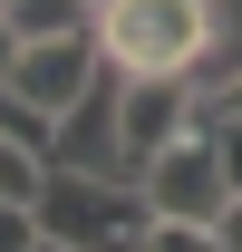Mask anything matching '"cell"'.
I'll use <instances>...</instances> for the list:
<instances>
[{"mask_svg": "<svg viewBox=\"0 0 242 252\" xmlns=\"http://www.w3.org/2000/svg\"><path fill=\"white\" fill-rule=\"evenodd\" d=\"M97 49L117 78H194L213 49V0H117L97 10Z\"/></svg>", "mask_w": 242, "mask_h": 252, "instance_id": "cell-1", "label": "cell"}, {"mask_svg": "<svg viewBox=\"0 0 242 252\" xmlns=\"http://www.w3.org/2000/svg\"><path fill=\"white\" fill-rule=\"evenodd\" d=\"M30 214H39V243H68V252H146L155 233L146 194H126L117 175H78V165H49Z\"/></svg>", "mask_w": 242, "mask_h": 252, "instance_id": "cell-2", "label": "cell"}, {"mask_svg": "<svg viewBox=\"0 0 242 252\" xmlns=\"http://www.w3.org/2000/svg\"><path fill=\"white\" fill-rule=\"evenodd\" d=\"M194 78H117V165L126 175H146L165 146L194 136Z\"/></svg>", "mask_w": 242, "mask_h": 252, "instance_id": "cell-3", "label": "cell"}, {"mask_svg": "<svg viewBox=\"0 0 242 252\" xmlns=\"http://www.w3.org/2000/svg\"><path fill=\"white\" fill-rule=\"evenodd\" d=\"M107 78V49H97V30H68V39H30L20 49V68H10V88L30 97L39 117H78V97Z\"/></svg>", "mask_w": 242, "mask_h": 252, "instance_id": "cell-4", "label": "cell"}, {"mask_svg": "<svg viewBox=\"0 0 242 252\" xmlns=\"http://www.w3.org/2000/svg\"><path fill=\"white\" fill-rule=\"evenodd\" d=\"M136 194H146L155 214H175V223H223V214H233V185H223V165H213L204 136L165 146V156L136 175Z\"/></svg>", "mask_w": 242, "mask_h": 252, "instance_id": "cell-5", "label": "cell"}, {"mask_svg": "<svg viewBox=\"0 0 242 252\" xmlns=\"http://www.w3.org/2000/svg\"><path fill=\"white\" fill-rule=\"evenodd\" d=\"M10 20H20V39H68V30H97L88 0H10Z\"/></svg>", "mask_w": 242, "mask_h": 252, "instance_id": "cell-6", "label": "cell"}, {"mask_svg": "<svg viewBox=\"0 0 242 252\" xmlns=\"http://www.w3.org/2000/svg\"><path fill=\"white\" fill-rule=\"evenodd\" d=\"M39 185H49V156H30L20 136H0V204H39Z\"/></svg>", "mask_w": 242, "mask_h": 252, "instance_id": "cell-7", "label": "cell"}, {"mask_svg": "<svg viewBox=\"0 0 242 252\" xmlns=\"http://www.w3.org/2000/svg\"><path fill=\"white\" fill-rule=\"evenodd\" d=\"M146 252H223V223H175V214H155Z\"/></svg>", "mask_w": 242, "mask_h": 252, "instance_id": "cell-8", "label": "cell"}, {"mask_svg": "<svg viewBox=\"0 0 242 252\" xmlns=\"http://www.w3.org/2000/svg\"><path fill=\"white\" fill-rule=\"evenodd\" d=\"M0 252H39V214L30 204H0Z\"/></svg>", "mask_w": 242, "mask_h": 252, "instance_id": "cell-9", "label": "cell"}, {"mask_svg": "<svg viewBox=\"0 0 242 252\" xmlns=\"http://www.w3.org/2000/svg\"><path fill=\"white\" fill-rule=\"evenodd\" d=\"M20 49H30V39H20V20H10V10H0V78H10V68H20Z\"/></svg>", "mask_w": 242, "mask_h": 252, "instance_id": "cell-10", "label": "cell"}, {"mask_svg": "<svg viewBox=\"0 0 242 252\" xmlns=\"http://www.w3.org/2000/svg\"><path fill=\"white\" fill-rule=\"evenodd\" d=\"M223 252H242V204H233V214H223Z\"/></svg>", "mask_w": 242, "mask_h": 252, "instance_id": "cell-11", "label": "cell"}, {"mask_svg": "<svg viewBox=\"0 0 242 252\" xmlns=\"http://www.w3.org/2000/svg\"><path fill=\"white\" fill-rule=\"evenodd\" d=\"M213 97H223V107H242V78H233V88H213Z\"/></svg>", "mask_w": 242, "mask_h": 252, "instance_id": "cell-12", "label": "cell"}, {"mask_svg": "<svg viewBox=\"0 0 242 252\" xmlns=\"http://www.w3.org/2000/svg\"><path fill=\"white\" fill-rule=\"evenodd\" d=\"M88 10H117V0H88Z\"/></svg>", "mask_w": 242, "mask_h": 252, "instance_id": "cell-13", "label": "cell"}, {"mask_svg": "<svg viewBox=\"0 0 242 252\" xmlns=\"http://www.w3.org/2000/svg\"><path fill=\"white\" fill-rule=\"evenodd\" d=\"M39 252H68V243H39Z\"/></svg>", "mask_w": 242, "mask_h": 252, "instance_id": "cell-14", "label": "cell"}, {"mask_svg": "<svg viewBox=\"0 0 242 252\" xmlns=\"http://www.w3.org/2000/svg\"><path fill=\"white\" fill-rule=\"evenodd\" d=\"M0 10H10V0H0Z\"/></svg>", "mask_w": 242, "mask_h": 252, "instance_id": "cell-15", "label": "cell"}]
</instances>
